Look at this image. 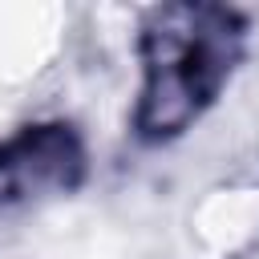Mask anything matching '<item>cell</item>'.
Returning a JSON list of instances; mask_svg holds the SVG:
<instances>
[{
    "mask_svg": "<svg viewBox=\"0 0 259 259\" xmlns=\"http://www.w3.org/2000/svg\"><path fill=\"white\" fill-rule=\"evenodd\" d=\"M239 53V24L223 8H158L142 28L138 130L174 138L202 117Z\"/></svg>",
    "mask_w": 259,
    "mask_h": 259,
    "instance_id": "6da1fadb",
    "label": "cell"
}]
</instances>
